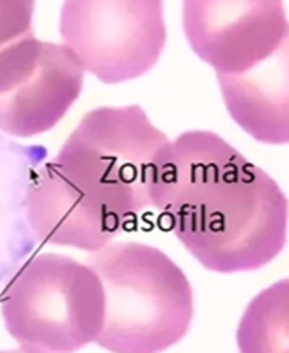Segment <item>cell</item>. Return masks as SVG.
<instances>
[{
    "mask_svg": "<svg viewBox=\"0 0 289 353\" xmlns=\"http://www.w3.org/2000/svg\"><path fill=\"white\" fill-rule=\"evenodd\" d=\"M171 141L139 104L85 113L31 171L25 219L43 244L96 252L153 208Z\"/></svg>",
    "mask_w": 289,
    "mask_h": 353,
    "instance_id": "cell-1",
    "label": "cell"
},
{
    "mask_svg": "<svg viewBox=\"0 0 289 353\" xmlns=\"http://www.w3.org/2000/svg\"><path fill=\"white\" fill-rule=\"evenodd\" d=\"M153 208L158 228L220 274L264 268L287 244L283 190L211 130H187L171 141Z\"/></svg>",
    "mask_w": 289,
    "mask_h": 353,
    "instance_id": "cell-2",
    "label": "cell"
},
{
    "mask_svg": "<svg viewBox=\"0 0 289 353\" xmlns=\"http://www.w3.org/2000/svg\"><path fill=\"white\" fill-rule=\"evenodd\" d=\"M85 263L105 295L96 346L114 353L164 352L187 336L194 317L192 285L164 252L140 242H111Z\"/></svg>",
    "mask_w": 289,
    "mask_h": 353,
    "instance_id": "cell-3",
    "label": "cell"
},
{
    "mask_svg": "<svg viewBox=\"0 0 289 353\" xmlns=\"http://www.w3.org/2000/svg\"><path fill=\"white\" fill-rule=\"evenodd\" d=\"M0 311L23 352H77L96 343L102 331L105 295L87 263L43 253L24 263L8 283Z\"/></svg>",
    "mask_w": 289,
    "mask_h": 353,
    "instance_id": "cell-4",
    "label": "cell"
},
{
    "mask_svg": "<svg viewBox=\"0 0 289 353\" xmlns=\"http://www.w3.org/2000/svg\"><path fill=\"white\" fill-rule=\"evenodd\" d=\"M62 43L85 72L105 85L140 79L167 43L160 0H68L60 14Z\"/></svg>",
    "mask_w": 289,
    "mask_h": 353,
    "instance_id": "cell-5",
    "label": "cell"
},
{
    "mask_svg": "<svg viewBox=\"0 0 289 353\" xmlns=\"http://www.w3.org/2000/svg\"><path fill=\"white\" fill-rule=\"evenodd\" d=\"M85 74L63 43L24 37L0 65V130L31 138L54 129L78 101Z\"/></svg>",
    "mask_w": 289,
    "mask_h": 353,
    "instance_id": "cell-6",
    "label": "cell"
},
{
    "mask_svg": "<svg viewBox=\"0 0 289 353\" xmlns=\"http://www.w3.org/2000/svg\"><path fill=\"white\" fill-rule=\"evenodd\" d=\"M183 31L193 52L217 74H240L288 51L281 0H187Z\"/></svg>",
    "mask_w": 289,
    "mask_h": 353,
    "instance_id": "cell-7",
    "label": "cell"
},
{
    "mask_svg": "<svg viewBox=\"0 0 289 353\" xmlns=\"http://www.w3.org/2000/svg\"><path fill=\"white\" fill-rule=\"evenodd\" d=\"M217 79L225 107L242 130L262 144L288 143V51L251 71Z\"/></svg>",
    "mask_w": 289,
    "mask_h": 353,
    "instance_id": "cell-8",
    "label": "cell"
},
{
    "mask_svg": "<svg viewBox=\"0 0 289 353\" xmlns=\"http://www.w3.org/2000/svg\"><path fill=\"white\" fill-rule=\"evenodd\" d=\"M236 341L241 352H288V279L253 298L241 319Z\"/></svg>",
    "mask_w": 289,
    "mask_h": 353,
    "instance_id": "cell-9",
    "label": "cell"
},
{
    "mask_svg": "<svg viewBox=\"0 0 289 353\" xmlns=\"http://www.w3.org/2000/svg\"><path fill=\"white\" fill-rule=\"evenodd\" d=\"M35 1H0V59L19 40L34 34Z\"/></svg>",
    "mask_w": 289,
    "mask_h": 353,
    "instance_id": "cell-10",
    "label": "cell"
}]
</instances>
